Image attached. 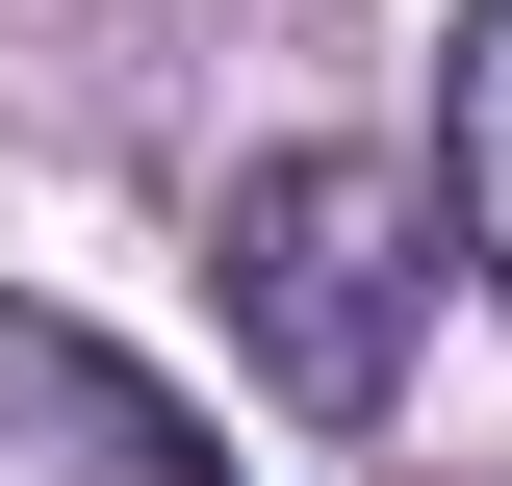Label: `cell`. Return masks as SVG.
I'll use <instances>...</instances> for the list:
<instances>
[{
	"mask_svg": "<svg viewBox=\"0 0 512 486\" xmlns=\"http://www.w3.org/2000/svg\"><path fill=\"white\" fill-rule=\"evenodd\" d=\"M0 486H231L154 359H103L77 307H0Z\"/></svg>",
	"mask_w": 512,
	"mask_h": 486,
	"instance_id": "obj_2",
	"label": "cell"
},
{
	"mask_svg": "<svg viewBox=\"0 0 512 486\" xmlns=\"http://www.w3.org/2000/svg\"><path fill=\"white\" fill-rule=\"evenodd\" d=\"M436 231L461 180H410V154H256L231 231H205V282H231V359L282 384V410L359 435L384 384H410V333H436Z\"/></svg>",
	"mask_w": 512,
	"mask_h": 486,
	"instance_id": "obj_1",
	"label": "cell"
},
{
	"mask_svg": "<svg viewBox=\"0 0 512 486\" xmlns=\"http://www.w3.org/2000/svg\"><path fill=\"white\" fill-rule=\"evenodd\" d=\"M436 180H461V256L512 307V0H461V77H436Z\"/></svg>",
	"mask_w": 512,
	"mask_h": 486,
	"instance_id": "obj_3",
	"label": "cell"
}]
</instances>
